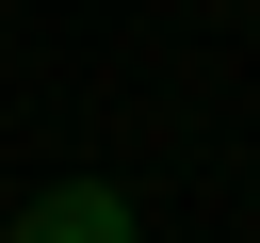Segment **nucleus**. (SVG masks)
Returning <instances> with one entry per match:
<instances>
[{
  "mask_svg": "<svg viewBox=\"0 0 260 243\" xmlns=\"http://www.w3.org/2000/svg\"><path fill=\"white\" fill-rule=\"evenodd\" d=\"M0 243H130V194H98V178H49Z\"/></svg>",
  "mask_w": 260,
  "mask_h": 243,
  "instance_id": "nucleus-1",
  "label": "nucleus"
}]
</instances>
